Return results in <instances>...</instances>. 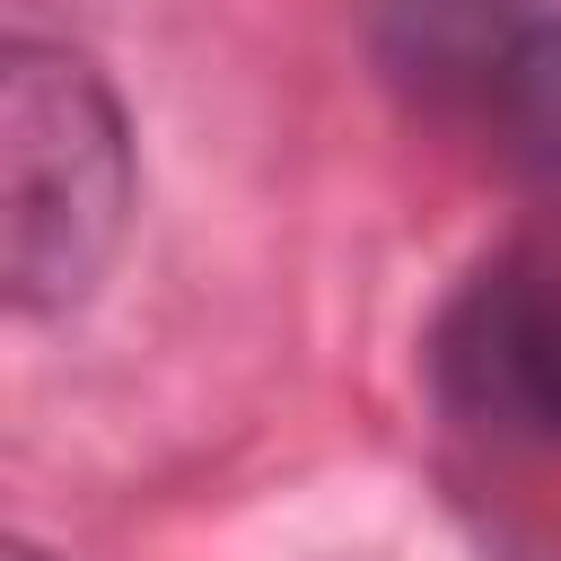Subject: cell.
Instances as JSON below:
<instances>
[{
    "mask_svg": "<svg viewBox=\"0 0 561 561\" xmlns=\"http://www.w3.org/2000/svg\"><path fill=\"white\" fill-rule=\"evenodd\" d=\"M131 228V123L105 70L18 35L0 61V289L18 316L96 298Z\"/></svg>",
    "mask_w": 561,
    "mask_h": 561,
    "instance_id": "cell-1",
    "label": "cell"
},
{
    "mask_svg": "<svg viewBox=\"0 0 561 561\" xmlns=\"http://www.w3.org/2000/svg\"><path fill=\"white\" fill-rule=\"evenodd\" d=\"M368 53L412 114L482 140L517 175L561 184V9L552 0H377Z\"/></svg>",
    "mask_w": 561,
    "mask_h": 561,
    "instance_id": "cell-2",
    "label": "cell"
},
{
    "mask_svg": "<svg viewBox=\"0 0 561 561\" xmlns=\"http://www.w3.org/2000/svg\"><path fill=\"white\" fill-rule=\"evenodd\" d=\"M430 368L465 421L561 447V245L482 263L438 316Z\"/></svg>",
    "mask_w": 561,
    "mask_h": 561,
    "instance_id": "cell-3",
    "label": "cell"
},
{
    "mask_svg": "<svg viewBox=\"0 0 561 561\" xmlns=\"http://www.w3.org/2000/svg\"><path fill=\"white\" fill-rule=\"evenodd\" d=\"M0 561H44V552H35V543H9V552H0Z\"/></svg>",
    "mask_w": 561,
    "mask_h": 561,
    "instance_id": "cell-4",
    "label": "cell"
}]
</instances>
